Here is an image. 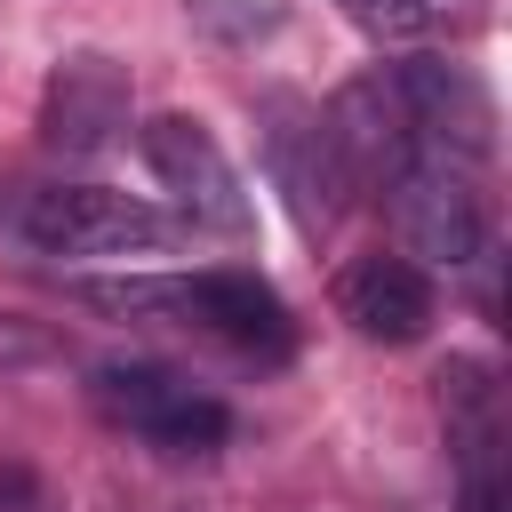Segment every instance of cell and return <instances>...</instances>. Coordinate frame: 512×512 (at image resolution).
I'll return each mask as SVG.
<instances>
[{"label":"cell","mask_w":512,"mask_h":512,"mask_svg":"<svg viewBox=\"0 0 512 512\" xmlns=\"http://www.w3.org/2000/svg\"><path fill=\"white\" fill-rule=\"evenodd\" d=\"M96 312H120V320H176V328H208L240 352H264L280 360L288 352V304L256 280V272H152V280H88L80 288Z\"/></svg>","instance_id":"6da1fadb"},{"label":"cell","mask_w":512,"mask_h":512,"mask_svg":"<svg viewBox=\"0 0 512 512\" xmlns=\"http://www.w3.org/2000/svg\"><path fill=\"white\" fill-rule=\"evenodd\" d=\"M16 232L48 256H160L176 248L184 224H168L160 208L104 192V184H40L16 200Z\"/></svg>","instance_id":"7a4b0ae2"},{"label":"cell","mask_w":512,"mask_h":512,"mask_svg":"<svg viewBox=\"0 0 512 512\" xmlns=\"http://www.w3.org/2000/svg\"><path fill=\"white\" fill-rule=\"evenodd\" d=\"M88 392H96V408H104L120 432H136V440H152V448H168V456H208V448H224V432H232V416H224L216 392H200L192 376L152 368V360H104V368L88 376Z\"/></svg>","instance_id":"3957f363"},{"label":"cell","mask_w":512,"mask_h":512,"mask_svg":"<svg viewBox=\"0 0 512 512\" xmlns=\"http://www.w3.org/2000/svg\"><path fill=\"white\" fill-rule=\"evenodd\" d=\"M392 96H400L424 160H488V144H496V104H488V88H480L464 64H448V56H408V64H392Z\"/></svg>","instance_id":"277c9868"},{"label":"cell","mask_w":512,"mask_h":512,"mask_svg":"<svg viewBox=\"0 0 512 512\" xmlns=\"http://www.w3.org/2000/svg\"><path fill=\"white\" fill-rule=\"evenodd\" d=\"M144 160H152V176L184 200V224H208V232H248V192H240V176H232L224 144H216L200 120L160 112V120L144 128Z\"/></svg>","instance_id":"5b68a950"},{"label":"cell","mask_w":512,"mask_h":512,"mask_svg":"<svg viewBox=\"0 0 512 512\" xmlns=\"http://www.w3.org/2000/svg\"><path fill=\"white\" fill-rule=\"evenodd\" d=\"M320 120H328V144H336V160H344V176H352V184L392 192V176L424 160V144H416V128H408V112H400V96H392V72L352 80Z\"/></svg>","instance_id":"8992f818"},{"label":"cell","mask_w":512,"mask_h":512,"mask_svg":"<svg viewBox=\"0 0 512 512\" xmlns=\"http://www.w3.org/2000/svg\"><path fill=\"white\" fill-rule=\"evenodd\" d=\"M264 120H272V128H264L272 184L288 192V208H296L304 232H328L336 208H344V192H352V176H344V160H336V144H328V120L304 112V104H288V96H272Z\"/></svg>","instance_id":"52a82bcc"},{"label":"cell","mask_w":512,"mask_h":512,"mask_svg":"<svg viewBox=\"0 0 512 512\" xmlns=\"http://www.w3.org/2000/svg\"><path fill=\"white\" fill-rule=\"evenodd\" d=\"M392 216L408 232L416 256L432 264H472L488 248V216H480V192L448 168V160H416L392 176Z\"/></svg>","instance_id":"ba28073f"},{"label":"cell","mask_w":512,"mask_h":512,"mask_svg":"<svg viewBox=\"0 0 512 512\" xmlns=\"http://www.w3.org/2000/svg\"><path fill=\"white\" fill-rule=\"evenodd\" d=\"M336 312L368 344H416L432 328L440 296H432V272L416 256H352L344 280H336Z\"/></svg>","instance_id":"9c48e42d"},{"label":"cell","mask_w":512,"mask_h":512,"mask_svg":"<svg viewBox=\"0 0 512 512\" xmlns=\"http://www.w3.org/2000/svg\"><path fill=\"white\" fill-rule=\"evenodd\" d=\"M128 120V72L112 56H64L48 96H40V136L56 152H96Z\"/></svg>","instance_id":"30bf717a"},{"label":"cell","mask_w":512,"mask_h":512,"mask_svg":"<svg viewBox=\"0 0 512 512\" xmlns=\"http://www.w3.org/2000/svg\"><path fill=\"white\" fill-rule=\"evenodd\" d=\"M336 8H344L360 32H376V40H408V32L432 16L424 0H336Z\"/></svg>","instance_id":"8fae6325"},{"label":"cell","mask_w":512,"mask_h":512,"mask_svg":"<svg viewBox=\"0 0 512 512\" xmlns=\"http://www.w3.org/2000/svg\"><path fill=\"white\" fill-rule=\"evenodd\" d=\"M424 8H448V0H424ZM456 8H472V0H456Z\"/></svg>","instance_id":"7c38bea8"}]
</instances>
